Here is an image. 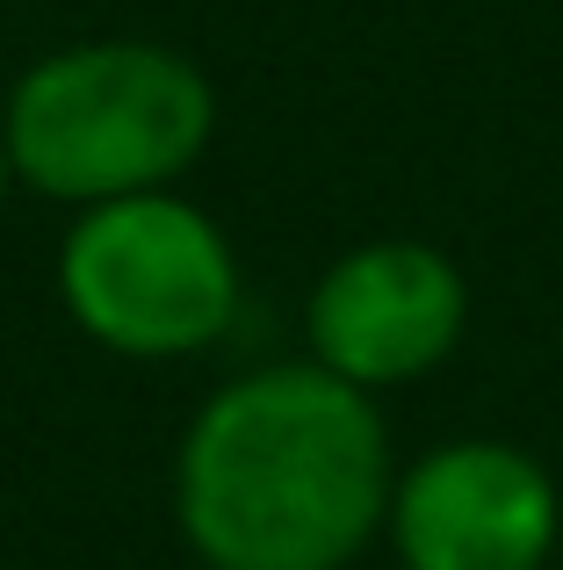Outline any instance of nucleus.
Masks as SVG:
<instances>
[{"label": "nucleus", "mask_w": 563, "mask_h": 570, "mask_svg": "<svg viewBox=\"0 0 563 570\" xmlns=\"http://www.w3.org/2000/svg\"><path fill=\"white\" fill-rule=\"evenodd\" d=\"M391 433L318 362L225 383L174 462L181 534L210 570H347L391 513Z\"/></svg>", "instance_id": "obj_1"}, {"label": "nucleus", "mask_w": 563, "mask_h": 570, "mask_svg": "<svg viewBox=\"0 0 563 570\" xmlns=\"http://www.w3.org/2000/svg\"><path fill=\"white\" fill-rule=\"evenodd\" d=\"M217 138V87L188 51L152 37L58 43L14 72L0 145L22 188L95 209L174 188Z\"/></svg>", "instance_id": "obj_2"}, {"label": "nucleus", "mask_w": 563, "mask_h": 570, "mask_svg": "<svg viewBox=\"0 0 563 570\" xmlns=\"http://www.w3.org/2000/svg\"><path fill=\"white\" fill-rule=\"evenodd\" d=\"M72 325L130 362L203 354L239 311V261L188 195H124L72 217L58 246Z\"/></svg>", "instance_id": "obj_3"}, {"label": "nucleus", "mask_w": 563, "mask_h": 570, "mask_svg": "<svg viewBox=\"0 0 563 570\" xmlns=\"http://www.w3.org/2000/svg\"><path fill=\"white\" fill-rule=\"evenodd\" d=\"M470 289L426 238H368L318 275L304 311L310 362L354 390H397L441 368L463 340Z\"/></svg>", "instance_id": "obj_4"}, {"label": "nucleus", "mask_w": 563, "mask_h": 570, "mask_svg": "<svg viewBox=\"0 0 563 570\" xmlns=\"http://www.w3.org/2000/svg\"><path fill=\"white\" fill-rule=\"evenodd\" d=\"M383 520L405 570H542L563 505L535 455L506 441H448L391 484Z\"/></svg>", "instance_id": "obj_5"}, {"label": "nucleus", "mask_w": 563, "mask_h": 570, "mask_svg": "<svg viewBox=\"0 0 563 570\" xmlns=\"http://www.w3.org/2000/svg\"><path fill=\"white\" fill-rule=\"evenodd\" d=\"M14 188V167H8V145H0V195Z\"/></svg>", "instance_id": "obj_6"}]
</instances>
